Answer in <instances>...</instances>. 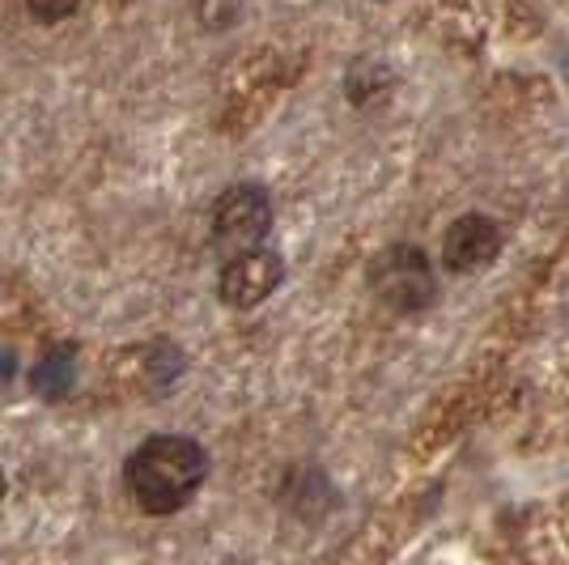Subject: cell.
Here are the masks:
<instances>
[{"label":"cell","instance_id":"6da1fadb","mask_svg":"<svg viewBox=\"0 0 569 565\" xmlns=\"http://www.w3.org/2000/svg\"><path fill=\"white\" fill-rule=\"evenodd\" d=\"M204 472H209V455L200 443H191L183 434H158L128 455L123 485L144 515H174L204 485Z\"/></svg>","mask_w":569,"mask_h":565},{"label":"cell","instance_id":"7a4b0ae2","mask_svg":"<svg viewBox=\"0 0 569 565\" xmlns=\"http://www.w3.org/2000/svg\"><path fill=\"white\" fill-rule=\"evenodd\" d=\"M370 289L382 307L400 310V315H421L438 298V277L421 247L396 242L370 264Z\"/></svg>","mask_w":569,"mask_h":565},{"label":"cell","instance_id":"3957f363","mask_svg":"<svg viewBox=\"0 0 569 565\" xmlns=\"http://www.w3.org/2000/svg\"><path fill=\"white\" fill-rule=\"evenodd\" d=\"M268 226H272V200L256 184H238L213 205V242L226 256L260 247Z\"/></svg>","mask_w":569,"mask_h":565},{"label":"cell","instance_id":"277c9868","mask_svg":"<svg viewBox=\"0 0 569 565\" xmlns=\"http://www.w3.org/2000/svg\"><path fill=\"white\" fill-rule=\"evenodd\" d=\"M284 281V259L277 251H263V247H247V251H234L221 268V303L234 310H251L260 307L263 298Z\"/></svg>","mask_w":569,"mask_h":565},{"label":"cell","instance_id":"5b68a950","mask_svg":"<svg viewBox=\"0 0 569 565\" xmlns=\"http://www.w3.org/2000/svg\"><path fill=\"white\" fill-rule=\"evenodd\" d=\"M501 256V230L493 217H480V212H468L459 217L447 238H442V259L451 272H476L485 264H493Z\"/></svg>","mask_w":569,"mask_h":565},{"label":"cell","instance_id":"8992f818","mask_svg":"<svg viewBox=\"0 0 569 565\" xmlns=\"http://www.w3.org/2000/svg\"><path fill=\"white\" fill-rule=\"evenodd\" d=\"M72 378H77V366H72V354L69 349H51L39 366H34V375H30V387L43 396V400H60V396H69Z\"/></svg>","mask_w":569,"mask_h":565},{"label":"cell","instance_id":"52a82bcc","mask_svg":"<svg viewBox=\"0 0 569 565\" xmlns=\"http://www.w3.org/2000/svg\"><path fill=\"white\" fill-rule=\"evenodd\" d=\"M77 4H81V0H26V9H30L39 22H48V26L51 22H64V18H69Z\"/></svg>","mask_w":569,"mask_h":565},{"label":"cell","instance_id":"ba28073f","mask_svg":"<svg viewBox=\"0 0 569 565\" xmlns=\"http://www.w3.org/2000/svg\"><path fill=\"white\" fill-rule=\"evenodd\" d=\"M0 497H4V472H0Z\"/></svg>","mask_w":569,"mask_h":565}]
</instances>
